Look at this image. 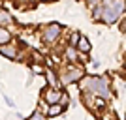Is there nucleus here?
<instances>
[{"mask_svg": "<svg viewBox=\"0 0 126 120\" xmlns=\"http://www.w3.org/2000/svg\"><path fill=\"white\" fill-rule=\"evenodd\" d=\"M62 111H64V105H60V103H51V105L47 107V111H45V113H47L49 116H58Z\"/></svg>", "mask_w": 126, "mask_h": 120, "instance_id": "7", "label": "nucleus"}, {"mask_svg": "<svg viewBox=\"0 0 126 120\" xmlns=\"http://www.w3.org/2000/svg\"><path fill=\"white\" fill-rule=\"evenodd\" d=\"M11 21H13V19H11V15L8 13V11L0 10V26H2V25H10Z\"/></svg>", "mask_w": 126, "mask_h": 120, "instance_id": "10", "label": "nucleus"}, {"mask_svg": "<svg viewBox=\"0 0 126 120\" xmlns=\"http://www.w3.org/2000/svg\"><path fill=\"white\" fill-rule=\"evenodd\" d=\"M47 81H49V84H51L53 88H58V79L55 77V73H53L51 69L47 71Z\"/></svg>", "mask_w": 126, "mask_h": 120, "instance_id": "11", "label": "nucleus"}, {"mask_svg": "<svg viewBox=\"0 0 126 120\" xmlns=\"http://www.w3.org/2000/svg\"><path fill=\"white\" fill-rule=\"evenodd\" d=\"M75 45H77V49H79L81 53H89V51H90V41L87 40V38H79Z\"/></svg>", "mask_w": 126, "mask_h": 120, "instance_id": "8", "label": "nucleus"}, {"mask_svg": "<svg viewBox=\"0 0 126 120\" xmlns=\"http://www.w3.org/2000/svg\"><path fill=\"white\" fill-rule=\"evenodd\" d=\"M60 92H58V90H45V96H43V98H45V101H47L49 105L51 103H58V101H60Z\"/></svg>", "mask_w": 126, "mask_h": 120, "instance_id": "6", "label": "nucleus"}, {"mask_svg": "<svg viewBox=\"0 0 126 120\" xmlns=\"http://www.w3.org/2000/svg\"><path fill=\"white\" fill-rule=\"evenodd\" d=\"M122 13H124V0H104V4L100 6V19H104L107 25H113Z\"/></svg>", "mask_w": 126, "mask_h": 120, "instance_id": "2", "label": "nucleus"}, {"mask_svg": "<svg viewBox=\"0 0 126 120\" xmlns=\"http://www.w3.org/2000/svg\"><path fill=\"white\" fill-rule=\"evenodd\" d=\"M10 40H11L10 30H6L4 26H0V45H4V43H10Z\"/></svg>", "mask_w": 126, "mask_h": 120, "instance_id": "9", "label": "nucleus"}, {"mask_svg": "<svg viewBox=\"0 0 126 120\" xmlns=\"http://www.w3.org/2000/svg\"><path fill=\"white\" fill-rule=\"evenodd\" d=\"M85 75V71L81 68H74V66H72V68L68 69V71L64 73L62 77H60V83L62 84H70V83H77L79 79L83 77Z\"/></svg>", "mask_w": 126, "mask_h": 120, "instance_id": "3", "label": "nucleus"}, {"mask_svg": "<svg viewBox=\"0 0 126 120\" xmlns=\"http://www.w3.org/2000/svg\"><path fill=\"white\" fill-rule=\"evenodd\" d=\"M60 32H62V26L60 25H49L45 30H43V40L45 41H55L58 36H60Z\"/></svg>", "mask_w": 126, "mask_h": 120, "instance_id": "4", "label": "nucleus"}, {"mask_svg": "<svg viewBox=\"0 0 126 120\" xmlns=\"http://www.w3.org/2000/svg\"><path fill=\"white\" fill-rule=\"evenodd\" d=\"M81 90L83 92H89V94H94L102 99H107L111 96V90H109V84L107 81L102 77H81Z\"/></svg>", "mask_w": 126, "mask_h": 120, "instance_id": "1", "label": "nucleus"}, {"mask_svg": "<svg viewBox=\"0 0 126 120\" xmlns=\"http://www.w3.org/2000/svg\"><path fill=\"white\" fill-rule=\"evenodd\" d=\"M77 40H79V34H77V32H74V34H72V45H75Z\"/></svg>", "mask_w": 126, "mask_h": 120, "instance_id": "14", "label": "nucleus"}, {"mask_svg": "<svg viewBox=\"0 0 126 120\" xmlns=\"http://www.w3.org/2000/svg\"><path fill=\"white\" fill-rule=\"evenodd\" d=\"M19 2H25V0H19Z\"/></svg>", "mask_w": 126, "mask_h": 120, "instance_id": "15", "label": "nucleus"}, {"mask_svg": "<svg viewBox=\"0 0 126 120\" xmlns=\"http://www.w3.org/2000/svg\"><path fill=\"white\" fill-rule=\"evenodd\" d=\"M43 2H49V0H43Z\"/></svg>", "mask_w": 126, "mask_h": 120, "instance_id": "16", "label": "nucleus"}, {"mask_svg": "<svg viewBox=\"0 0 126 120\" xmlns=\"http://www.w3.org/2000/svg\"><path fill=\"white\" fill-rule=\"evenodd\" d=\"M66 56H68V60L75 62V60H77V51H75L74 47H68V49H66Z\"/></svg>", "mask_w": 126, "mask_h": 120, "instance_id": "12", "label": "nucleus"}, {"mask_svg": "<svg viewBox=\"0 0 126 120\" xmlns=\"http://www.w3.org/2000/svg\"><path fill=\"white\" fill-rule=\"evenodd\" d=\"M28 120H43V115L40 113V111H36V113H34V115H32Z\"/></svg>", "mask_w": 126, "mask_h": 120, "instance_id": "13", "label": "nucleus"}, {"mask_svg": "<svg viewBox=\"0 0 126 120\" xmlns=\"http://www.w3.org/2000/svg\"><path fill=\"white\" fill-rule=\"evenodd\" d=\"M0 54H4L6 58H15L17 56V47L11 43H4L0 45Z\"/></svg>", "mask_w": 126, "mask_h": 120, "instance_id": "5", "label": "nucleus"}]
</instances>
